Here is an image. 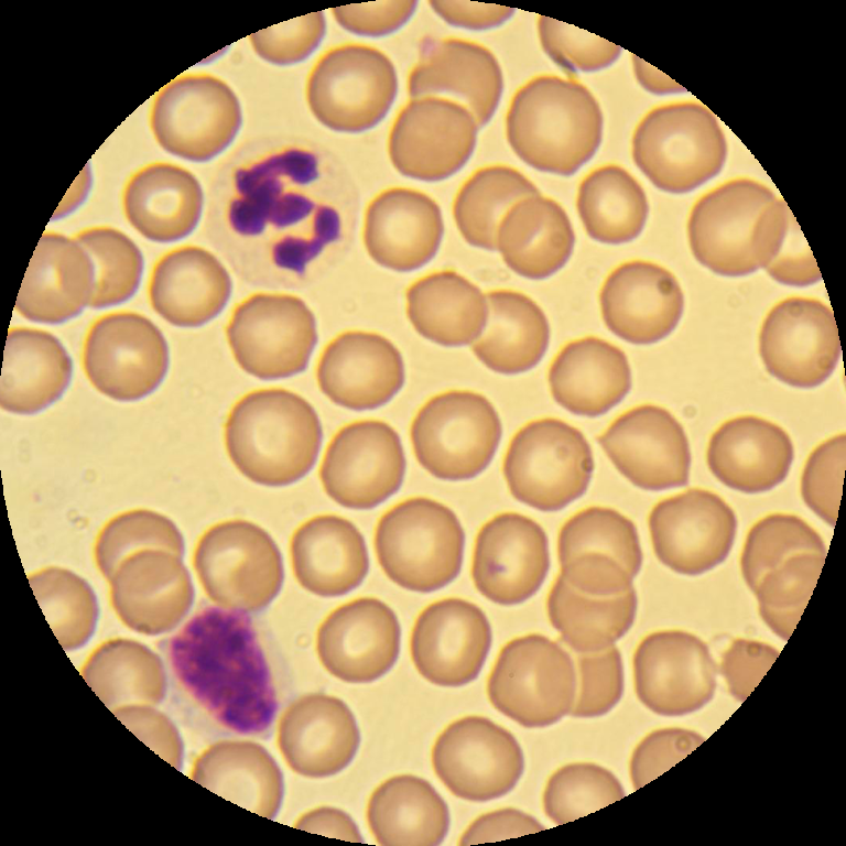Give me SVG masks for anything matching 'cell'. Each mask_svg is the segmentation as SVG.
I'll return each mask as SVG.
<instances>
[{
    "label": "cell",
    "mask_w": 846,
    "mask_h": 846,
    "mask_svg": "<svg viewBox=\"0 0 846 846\" xmlns=\"http://www.w3.org/2000/svg\"><path fill=\"white\" fill-rule=\"evenodd\" d=\"M716 672L705 642L682 630L648 634L633 657L636 694L663 716L686 715L706 705L715 693Z\"/></svg>",
    "instance_id": "cell-21"
},
{
    "label": "cell",
    "mask_w": 846,
    "mask_h": 846,
    "mask_svg": "<svg viewBox=\"0 0 846 846\" xmlns=\"http://www.w3.org/2000/svg\"><path fill=\"white\" fill-rule=\"evenodd\" d=\"M293 574L307 592L335 597L356 588L369 570L367 545L349 520L321 514L303 522L292 534Z\"/></svg>",
    "instance_id": "cell-35"
},
{
    "label": "cell",
    "mask_w": 846,
    "mask_h": 846,
    "mask_svg": "<svg viewBox=\"0 0 846 846\" xmlns=\"http://www.w3.org/2000/svg\"><path fill=\"white\" fill-rule=\"evenodd\" d=\"M502 436L494 404L470 390H448L429 399L410 427L413 453L432 476L467 480L485 470Z\"/></svg>",
    "instance_id": "cell-8"
},
{
    "label": "cell",
    "mask_w": 846,
    "mask_h": 846,
    "mask_svg": "<svg viewBox=\"0 0 846 846\" xmlns=\"http://www.w3.org/2000/svg\"><path fill=\"white\" fill-rule=\"evenodd\" d=\"M846 465V436L817 446L806 460L801 492L806 506L832 527L837 520Z\"/></svg>",
    "instance_id": "cell-55"
},
{
    "label": "cell",
    "mask_w": 846,
    "mask_h": 846,
    "mask_svg": "<svg viewBox=\"0 0 846 846\" xmlns=\"http://www.w3.org/2000/svg\"><path fill=\"white\" fill-rule=\"evenodd\" d=\"M547 383L568 412L595 417L620 403L631 389L626 354L611 343L586 336L565 344L552 360Z\"/></svg>",
    "instance_id": "cell-34"
},
{
    "label": "cell",
    "mask_w": 846,
    "mask_h": 846,
    "mask_svg": "<svg viewBox=\"0 0 846 846\" xmlns=\"http://www.w3.org/2000/svg\"><path fill=\"white\" fill-rule=\"evenodd\" d=\"M520 171L506 165L477 170L458 189L453 203L455 224L473 247L496 250L498 226L517 202L539 195Z\"/></svg>",
    "instance_id": "cell-46"
},
{
    "label": "cell",
    "mask_w": 846,
    "mask_h": 846,
    "mask_svg": "<svg viewBox=\"0 0 846 846\" xmlns=\"http://www.w3.org/2000/svg\"><path fill=\"white\" fill-rule=\"evenodd\" d=\"M543 829L544 826L531 815L516 809H502L474 821L463 834L459 845L497 842Z\"/></svg>",
    "instance_id": "cell-60"
},
{
    "label": "cell",
    "mask_w": 846,
    "mask_h": 846,
    "mask_svg": "<svg viewBox=\"0 0 846 846\" xmlns=\"http://www.w3.org/2000/svg\"><path fill=\"white\" fill-rule=\"evenodd\" d=\"M541 45L563 69L596 72L611 65L621 47L585 30L547 17H539Z\"/></svg>",
    "instance_id": "cell-54"
},
{
    "label": "cell",
    "mask_w": 846,
    "mask_h": 846,
    "mask_svg": "<svg viewBox=\"0 0 846 846\" xmlns=\"http://www.w3.org/2000/svg\"><path fill=\"white\" fill-rule=\"evenodd\" d=\"M485 612L462 598L432 603L417 616L410 639L414 666L429 682L458 687L474 681L491 646Z\"/></svg>",
    "instance_id": "cell-24"
},
{
    "label": "cell",
    "mask_w": 846,
    "mask_h": 846,
    "mask_svg": "<svg viewBox=\"0 0 846 846\" xmlns=\"http://www.w3.org/2000/svg\"><path fill=\"white\" fill-rule=\"evenodd\" d=\"M704 737L683 728H664L646 736L630 760V777L637 790L654 780L701 744Z\"/></svg>",
    "instance_id": "cell-57"
},
{
    "label": "cell",
    "mask_w": 846,
    "mask_h": 846,
    "mask_svg": "<svg viewBox=\"0 0 846 846\" xmlns=\"http://www.w3.org/2000/svg\"><path fill=\"white\" fill-rule=\"evenodd\" d=\"M88 253L94 267L89 306L101 308L127 301L137 291L143 269L142 254L123 232L94 227L74 237Z\"/></svg>",
    "instance_id": "cell-49"
},
{
    "label": "cell",
    "mask_w": 846,
    "mask_h": 846,
    "mask_svg": "<svg viewBox=\"0 0 846 846\" xmlns=\"http://www.w3.org/2000/svg\"><path fill=\"white\" fill-rule=\"evenodd\" d=\"M414 0H383L348 4L332 9L336 22L361 36H384L402 28L413 15Z\"/></svg>",
    "instance_id": "cell-58"
},
{
    "label": "cell",
    "mask_w": 846,
    "mask_h": 846,
    "mask_svg": "<svg viewBox=\"0 0 846 846\" xmlns=\"http://www.w3.org/2000/svg\"><path fill=\"white\" fill-rule=\"evenodd\" d=\"M231 280L220 261L196 246L165 253L154 265L149 296L154 311L182 327L200 326L227 304Z\"/></svg>",
    "instance_id": "cell-36"
},
{
    "label": "cell",
    "mask_w": 846,
    "mask_h": 846,
    "mask_svg": "<svg viewBox=\"0 0 846 846\" xmlns=\"http://www.w3.org/2000/svg\"><path fill=\"white\" fill-rule=\"evenodd\" d=\"M177 694L220 727L264 733L278 711L271 669L251 618L206 606L165 643Z\"/></svg>",
    "instance_id": "cell-1"
},
{
    "label": "cell",
    "mask_w": 846,
    "mask_h": 846,
    "mask_svg": "<svg viewBox=\"0 0 846 846\" xmlns=\"http://www.w3.org/2000/svg\"><path fill=\"white\" fill-rule=\"evenodd\" d=\"M405 379L401 352L387 337L347 330L323 349L316 366L321 391L334 403L356 411L389 402Z\"/></svg>",
    "instance_id": "cell-27"
},
{
    "label": "cell",
    "mask_w": 846,
    "mask_h": 846,
    "mask_svg": "<svg viewBox=\"0 0 846 846\" xmlns=\"http://www.w3.org/2000/svg\"><path fill=\"white\" fill-rule=\"evenodd\" d=\"M800 553L825 555L820 534L793 514L764 517L750 529L744 544L740 566L746 584L752 589L763 574Z\"/></svg>",
    "instance_id": "cell-51"
},
{
    "label": "cell",
    "mask_w": 846,
    "mask_h": 846,
    "mask_svg": "<svg viewBox=\"0 0 846 846\" xmlns=\"http://www.w3.org/2000/svg\"><path fill=\"white\" fill-rule=\"evenodd\" d=\"M194 779L218 795L273 818L283 799L282 772L272 756L252 741H219L198 758Z\"/></svg>",
    "instance_id": "cell-43"
},
{
    "label": "cell",
    "mask_w": 846,
    "mask_h": 846,
    "mask_svg": "<svg viewBox=\"0 0 846 846\" xmlns=\"http://www.w3.org/2000/svg\"><path fill=\"white\" fill-rule=\"evenodd\" d=\"M600 313L607 328L636 345L657 343L676 327L684 295L675 276L644 260L614 269L599 292Z\"/></svg>",
    "instance_id": "cell-28"
},
{
    "label": "cell",
    "mask_w": 846,
    "mask_h": 846,
    "mask_svg": "<svg viewBox=\"0 0 846 846\" xmlns=\"http://www.w3.org/2000/svg\"><path fill=\"white\" fill-rule=\"evenodd\" d=\"M549 620L574 652H593L614 646L634 621V588L612 595L592 596L572 587L557 575L546 600Z\"/></svg>",
    "instance_id": "cell-44"
},
{
    "label": "cell",
    "mask_w": 846,
    "mask_h": 846,
    "mask_svg": "<svg viewBox=\"0 0 846 846\" xmlns=\"http://www.w3.org/2000/svg\"><path fill=\"white\" fill-rule=\"evenodd\" d=\"M625 796L619 780L590 762H575L556 770L544 794L545 814L561 825L596 812Z\"/></svg>",
    "instance_id": "cell-50"
},
{
    "label": "cell",
    "mask_w": 846,
    "mask_h": 846,
    "mask_svg": "<svg viewBox=\"0 0 846 846\" xmlns=\"http://www.w3.org/2000/svg\"><path fill=\"white\" fill-rule=\"evenodd\" d=\"M295 827L327 837L362 842V836L351 817L335 807L322 806L306 812L297 820Z\"/></svg>",
    "instance_id": "cell-63"
},
{
    "label": "cell",
    "mask_w": 846,
    "mask_h": 846,
    "mask_svg": "<svg viewBox=\"0 0 846 846\" xmlns=\"http://www.w3.org/2000/svg\"><path fill=\"white\" fill-rule=\"evenodd\" d=\"M576 207L587 235L608 245L636 239L649 214L640 183L615 164L597 167L585 176L578 186Z\"/></svg>",
    "instance_id": "cell-45"
},
{
    "label": "cell",
    "mask_w": 846,
    "mask_h": 846,
    "mask_svg": "<svg viewBox=\"0 0 846 846\" xmlns=\"http://www.w3.org/2000/svg\"><path fill=\"white\" fill-rule=\"evenodd\" d=\"M108 581L118 617L129 628L145 634L173 629L194 598L192 578L182 556L163 549L131 553Z\"/></svg>",
    "instance_id": "cell-26"
},
{
    "label": "cell",
    "mask_w": 846,
    "mask_h": 846,
    "mask_svg": "<svg viewBox=\"0 0 846 846\" xmlns=\"http://www.w3.org/2000/svg\"><path fill=\"white\" fill-rule=\"evenodd\" d=\"M727 156L725 134L705 106L695 101L662 105L638 123L632 158L658 188L691 192L716 176Z\"/></svg>",
    "instance_id": "cell-6"
},
{
    "label": "cell",
    "mask_w": 846,
    "mask_h": 846,
    "mask_svg": "<svg viewBox=\"0 0 846 846\" xmlns=\"http://www.w3.org/2000/svg\"><path fill=\"white\" fill-rule=\"evenodd\" d=\"M398 76L380 50L346 43L326 51L312 67L306 100L313 116L330 130L358 133L377 126L391 109Z\"/></svg>",
    "instance_id": "cell-9"
},
{
    "label": "cell",
    "mask_w": 846,
    "mask_h": 846,
    "mask_svg": "<svg viewBox=\"0 0 846 846\" xmlns=\"http://www.w3.org/2000/svg\"><path fill=\"white\" fill-rule=\"evenodd\" d=\"M574 242L565 209L539 194L517 202L506 213L498 226L496 249L518 275L543 280L566 264Z\"/></svg>",
    "instance_id": "cell-38"
},
{
    "label": "cell",
    "mask_w": 846,
    "mask_h": 846,
    "mask_svg": "<svg viewBox=\"0 0 846 846\" xmlns=\"http://www.w3.org/2000/svg\"><path fill=\"white\" fill-rule=\"evenodd\" d=\"M123 210L130 225L145 238L170 242L196 227L203 209V191L186 169L166 162L134 172L123 189Z\"/></svg>",
    "instance_id": "cell-37"
},
{
    "label": "cell",
    "mask_w": 846,
    "mask_h": 846,
    "mask_svg": "<svg viewBox=\"0 0 846 846\" xmlns=\"http://www.w3.org/2000/svg\"><path fill=\"white\" fill-rule=\"evenodd\" d=\"M93 289L94 267L80 243L45 232L26 269L15 308L33 322L62 323L89 305Z\"/></svg>",
    "instance_id": "cell-33"
},
{
    "label": "cell",
    "mask_w": 846,
    "mask_h": 846,
    "mask_svg": "<svg viewBox=\"0 0 846 846\" xmlns=\"http://www.w3.org/2000/svg\"><path fill=\"white\" fill-rule=\"evenodd\" d=\"M193 561L206 595L228 609L262 610L283 583L276 543L264 529L247 520H227L210 527L200 536Z\"/></svg>",
    "instance_id": "cell-10"
},
{
    "label": "cell",
    "mask_w": 846,
    "mask_h": 846,
    "mask_svg": "<svg viewBox=\"0 0 846 846\" xmlns=\"http://www.w3.org/2000/svg\"><path fill=\"white\" fill-rule=\"evenodd\" d=\"M632 63L638 82L648 91L658 95L685 91L681 85L638 56H632Z\"/></svg>",
    "instance_id": "cell-64"
},
{
    "label": "cell",
    "mask_w": 846,
    "mask_h": 846,
    "mask_svg": "<svg viewBox=\"0 0 846 846\" xmlns=\"http://www.w3.org/2000/svg\"><path fill=\"white\" fill-rule=\"evenodd\" d=\"M444 234L442 210L425 193L409 187H391L368 204L362 241L369 257L379 265L410 272L430 262Z\"/></svg>",
    "instance_id": "cell-30"
},
{
    "label": "cell",
    "mask_w": 846,
    "mask_h": 846,
    "mask_svg": "<svg viewBox=\"0 0 846 846\" xmlns=\"http://www.w3.org/2000/svg\"><path fill=\"white\" fill-rule=\"evenodd\" d=\"M227 454L248 479L286 486L315 464L322 425L315 409L282 388L253 390L231 408L224 430Z\"/></svg>",
    "instance_id": "cell-4"
},
{
    "label": "cell",
    "mask_w": 846,
    "mask_h": 846,
    "mask_svg": "<svg viewBox=\"0 0 846 846\" xmlns=\"http://www.w3.org/2000/svg\"><path fill=\"white\" fill-rule=\"evenodd\" d=\"M793 457L788 433L756 415L723 423L711 436L706 453L713 475L727 487L746 494L763 492L782 482Z\"/></svg>",
    "instance_id": "cell-32"
},
{
    "label": "cell",
    "mask_w": 846,
    "mask_h": 846,
    "mask_svg": "<svg viewBox=\"0 0 846 846\" xmlns=\"http://www.w3.org/2000/svg\"><path fill=\"white\" fill-rule=\"evenodd\" d=\"M72 360L52 334L14 327L8 333L0 378V404L18 414H33L66 390Z\"/></svg>",
    "instance_id": "cell-40"
},
{
    "label": "cell",
    "mask_w": 846,
    "mask_h": 846,
    "mask_svg": "<svg viewBox=\"0 0 846 846\" xmlns=\"http://www.w3.org/2000/svg\"><path fill=\"white\" fill-rule=\"evenodd\" d=\"M793 221L768 186L738 177L697 199L688 217V242L695 259L714 273L747 275L776 258Z\"/></svg>",
    "instance_id": "cell-2"
},
{
    "label": "cell",
    "mask_w": 846,
    "mask_h": 846,
    "mask_svg": "<svg viewBox=\"0 0 846 846\" xmlns=\"http://www.w3.org/2000/svg\"><path fill=\"white\" fill-rule=\"evenodd\" d=\"M825 555H792L761 576L751 589L767 626L788 640L795 629L822 572Z\"/></svg>",
    "instance_id": "cell-48"
},
{
    "label": "cell",
    "mask_w": 846,
    "mask_h": 846,
    "mask_svg": "<svg viewBox=\"0 0 846 846\" xmlns=\"http://www.w3.org/2000/svg\"><path fill=\"white\" fill-rule=\"evenodd\" d=\"M401 630L394 611L373 597H361L334 609L319 625L317 655L335 677L371 682L395 663Z\"/></svg>",
    "instance_id": "cell-25"
},
{
    "label": "cell",
    "mask_w": 846,
    "mask_h": 846,
    "mask_svg": "<svg viewBox=\"0 0 846 846\" xmlns=\"http://www.w3.org/2000/svg\"><path fill=\"white\" fill-rule=\"evenodd\" d=\"M487 694L496 709L524 727L552 725L573 708L574 661L557 642L542 634L516 638L499 652Z\"/></svg>",
    "instance_id": "cell-11"
},
{
    "label": "cell",
    "mask_w": 846,
    "mask_h": 846,
    "mask_svg": "<svg viewBox=\"0 0 846 846\" xmlns=\"http://www.w3.org/2000/svg\"><path fill=\"white\" fill-rule=\"evenodd\" d=\"M561 576L592 596H612L632 588L642 565L634 523L607 507H588L562 525L557 538Z\"/></svg>",
    "instance_id": "cell-14"
},
{
    "label": "cell",
    "mask_w": 846,
    "mask_h": 846,
    "mask_svg": "<svg viewBox=\"0 0 846 846\" xmlns=\"http://www.w3.org/2000/svg\"><path fill=\"white\" fill-rule=\"evenodd\" d=\"M242 121L239 100L223 79L184 74L154 97L150 128L158 143L178 158L204 162L226 150Z\"/></svg>",
    "instance_id": "cell-13"
},
{
    "label": "cell",
    "mask_w": 846,
    "mask_h": 846,
    "mask_svg": "<svg viewBox=\"0 0 846 846\" xmlns=\"http://www.w3.org/2000/svg\"><path fill=\"white\" fill-rule=\"evenodd\" d=\"M30 585L53 631L65 649L84 644L97 620L96 596L88 583L61 567L29 575Z\"/></svg>",
    "instance_id": "cell-47"
},
{
    "label": "cell",
    "mask_w": 846,
    "mask_h": 846,
    "mask_svg": "<svg viewBox=\"0 0 846 846\" xmlns=\"http://www.w3.org/2000/svg\"><path fill=\"white\" fill-rule=\"evenodd\" d=\"M325 32V17L319 11L252 33L249 40L262 59L274 65H292L314 53Z\"/></svg>",
    "instance_id": "cell-56"
},
{
    "label": "cell",
    "mask_w": 846,
    "mask_h": 846,
    "mask_svg": "<svg viewBox=\"0 0 846 846\" xmlns=\"http://www.w3.org/2000/svg\"><path fill=\"white\" fill-rule=\"evenodd\" d=\"M506 134L525 164L570 176L596 153L603 135V113L583 84L541 75L514 94L506 117Z\"/></svg>",
    "instance_id": "cell-3"
},
{
    "label": "cell",
    "mask_w": 846,
    "mask_h": 846,
    "mask_svg": "<svg viewBox=\"0 0 846 846\" xmlns=\"http://www.w3.org/2000/svg\"><path fill=\"white\" fill-rule=\"evenodd\" d=\"M785 239L776 258L764 268L766 271L776 281L787 285L806 286L818 282L821 272L807 246L802 247L803 236L790 240L789 246Z\"/></svg>",
    "instance_id": "cell-62"
},
{
    "label": "cell",
    "mask_w": 846,
    "mask_h": 846,
    "mask_svg": "<svg viewBox=\"0 0 846 846\" xmlns=\"http://www.w3.org/2000/svg\"><path fill=\"white\" fill-rule=\"evenodd\" d=\"M373 543L389 579L408 590L431 593L458 576L465 532L447 506L427 497H411L380 517Z\"/></svg>",
    "instance_id": "cell-5"
},
{
    "label": "cell",
    "mask_w": 846,
    "mask_h": 846,
    "mask_svg": "<svg viewBox=\"0 0 846 846\" xmlns=\"http://www.w3.org/2000/svg\"><path fill=\"white\" fill-rule=\"evenodd\" d=\"M779 655L773 647L746 639H736L724 652L722 674L730 694L745 701Z\"/></svg>",
    "instance_id": "cell-59"
},
{
    "label": "cell",
    "mask_w": 846,
    "mask_h": 846,
    "mask_svg": "<svg viewBox=\"0 0 846 846\" xmlns=\"http://www.w3.org/2000/svg\"><path fill=\"white\" fill-rule=\"evenodd\" d=\"M404 473L405 456L397 431L380 420H360L344 425L332 437L319 480L338 505L367 510L397 492Z\"/></svg>",
    "instance_id": "cell-15"
},
{
    "label": "cell",
    "mask_w": 846,
    "mask_h": 846,
    "mask_svg": "<svg viewBox=\"0 0 846 846\" xmlns=\"http://www.w3.org/2000/svg\"><path fill=\"white\" fill-rule=\"evenodd\" d=\"M278 746L288 766L308 778L347 767L360 742L356 719L339 698L314 693L291 703L278 725Z\"/></svg>",
    "instance_id": "cell-31"
},
{
    "label": "cell",
    "mask_w": 846,
    "mask_h": 846,
    "mask_svg": "<svg viewBox=\"0 0 846 846\" xmlns=\"http://www.w3.org/2000/svg\"><path fill=\"white\" fill-rule=\"evenodd\" d=\"M226 336L242 370L262 380L283 379L306 368L317 341L316 319L301 297L261 292L235 307Z\"/></svg>",
    "instance_id": "cell-12"
},
{
    "label": "cell",
    "mask_w": 846,
    "mask_h": 846,
    "mask_svg": "<svg viewBox=\"0 0 846 846\" xmlns=\"http://www.w3.org/2000/svg\"><path fill=\"white\" fill-rule=\"evenodd\" d=\"M433 11L445 22L467 30H488L508 21L514 9L470 1H430Z\"/></svg>",
    "instance_id": "cell-61"
},
{
    "label": "cell",
    "mask_w": 846,
    "mask_h": 846,
    "mask_svg": "<svg viewBox=\"0 0 846 846\" xmlns=\"http://www.w3.org/2000/svg\"><path fill=\"white\" fill-rule=\"evenodd\" d=\"M550 568L549 540L533 519L502 512L478 531L471 565L477 590L503 606L532 597Z\"/></svg>",
    "instance_id": "cell-23"
},
{
    "label": "cell",
    "mask_w": 846,
    "mask_h": 846,
    "mask_svg": "<svg viewBox=\"0 0 846 846\" xmlns=\"http://www.w3.org/2000/svg\"><path fill=\"white\" fill-rule=\"evenodd\" d=\"M503 90L501 67L487 47L463 39H426L408 78L410 97H452L484 127Z\"/></svg>",
    "instance_id": "cell-29"
},
{
    "label": "cell",
    "mask_w": 846,
    "mask_h": 846,
    "mask_svg": "<svg viewBox=\"0 0 846 846\" xmlns=\"http://www.w3.org/2000/svg\"><path fill=\"white\" fill-rule=\"evenodd\" d=\"M478 123L473 113L449 98L411 99L398 113L388 138V153L402 175L424 181L445 180L471 156Z\"/></svg>",
    "instance_id": "cell-17"
},
{
    "label": "cell",
    "mask_w": 846,
    "mask_h": 846,
    "mask_svg": "<svg viewBox=\"0 0 846 846\" xmlns=\"http://www.w3.org/2000/svg\"><path fill=\"white\" fill-rule=\"evenodd\" d=\"M142 549H163L183 557L184 541L177 527L165 516L132 510L112 518L99 532L95 561L108 579L117 565Z\"/></svg>",
    "instance_id": "cell-52"
},
{
    "label": "cell",
    "mask_w": 846,
    "mask_h": 846,
    "mask_svg": "<svg viewBox=\"0 0 846 846\" xmlns=\"http://www.w3.org/2000/svg\"><path fill=\"white\" fill-rule=\"evenodd\" d=\"M648 523L659 561L684 575H698L720 564L737 530L736 516L725 500L699 488L658 502Z\"/></svg>",
    "instance_id": "cell-20"
},
{
    "label": "cell",
    "mask_w": 846,
    "mask_h": 846,
    "mask_svg": "<svg viewBox=\"0 0 846 846\" xmlns=\"http://www.w3.org/2000/svg\"><path fill=\"white\" fill-rule=\"evenodd\" d=\"M367 821L377 843L386 846H436L449 828L447 804L426 780L402 774L371 794Z\"/></svg>",
    "instance_id": "cell-42"
},
{
    "label": "cell",
    "mask_w": 846,
    "mask_h": 846,
    "mask_svg": "<svg viewBox=\"0 0 846 846\" xmlns=\"http://www.w3.org/2000/svg\"><path fill=\"white\" fill-rule=\"evenodd\" d=\"M405 312L417 334L446 347L473 345L489 314L484 292L454 270L414 281L405 292Z\"/></svg>",
    "instance_id": "cell-39"
},
{
    "label": "cell",
    "mask_w": 846,
    "mask_h": 846,
    "mask_svg": "<svg viewBox=\"0 0 846 846\" xmlns=\"http://www.w3.org/2000/svg\"><path fill=\"white\" fill-rule=\"evenodd\" d=\"M576 694L571 714L596 717L608 713L622 696L623 665L619 650L608 647L574 652Z\"/></svg>",
    "instance_id": "cell-53"
},
{
    "label": "cell",
    "mask_w": 846,
    "mask_h": 846,
    "mask_svg": "<svg viewBox=\"0 0 846 846\" xmlns=\"http://www.w3.org/2000/svg\"><path fill=\"white\" fill-rule=\"evenodd\" d=\"M597 442L631 484L664 490L687 484L691 453L681 423L665 409L642 404L619 415Z\"/></svg>",
    "instance_id": "cell-22"
},
{
    "label": "cell",
    "mask_w": 846,
    "mask_h": 846,
    "mask_svg": "<svg viewBox=\"0 0 846 846\" xmlns=\"http://www.w3.org/2000/svg\"><path fill=\"white\" fill-rule=\"evenodd\" d=\"M169 365L165 338L143 315L117 312L93 323L85 338L83 367L90 383L118 401L150 394Z\"/></svg>",
    "instance_id": "cell-16"
},
{
    "label": "cell",
    "mask_w": 846,
    "mask_h": 846,
    "mask_svg": "<svg viewBox=\"0 0 846 846\" xmlns=\"http://www.w3.org/2000/svg\"><path fill=\"white\" fill-rule=\"evenodd\" d=\"M432 763L454 795L471 802L507 794L524 769L517 739L482 716L463 717L448 725L435 740Z\"/></svg>",
    "instance_id": "cell-18"
},
{
    "label": "cell",
    "mask_w": 846,
    "mask_h": 846,
    "mask_svg": "<svg viewBox=\"0 0 846 846\" xmlns=\"http://www.w3.org/2000/svg\"><path fill=\"white\" fill-rule=\"evenodd\" d=\"M768 372L796 388H814L834 371L840 357L832 310L821 301L789 297L771 308L759 335Z\"/></svg>",
    "instance_id": "cell-19"
},
{
    "label": "cell",
    "mask_w": 846,
    "mask_h": 846,
    "mask_svg": "<svg viewBox=\"0 0 846 846\" xmlns=\"http://www.w3.org/2000/svg\"><path fill=\"white\" fill-rule=\"evenodd\" d=\"M593 470L584 434L555 417L523 425L511 438L502 464L513 498L544 512L558 511L582 497Z\"/></svg>",
    "instance_id": "cell-7"
},
{
    "label": "cell",
    "mask_w": 846,
    "mask_h": 846,
    "mask_svg": "<svg viewBox=\"0 0 846 846\" xmlns=\"http://www.w3.org/2000/svg\"><path fill=\"white\" fill-rule=\"evenodd\" d=\"M488 322L473 344L476 358L501 375H518L534 368L550 343V324L544 311L530 296L514 290L486 294Z\"/></svg>",
    "instance_id": "cell-41"
}]
</instances>
